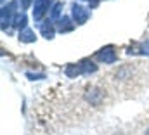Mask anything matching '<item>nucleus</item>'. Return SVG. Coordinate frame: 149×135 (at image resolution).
Wrapping results in <instances>:
<instances>
[{
  "mask_svg": "<svg viewBox=\"0 0 149 135\" xmlns=\"http://www.w3.org/2000/svg\"><path fill=\"white\" fill-rule=\"evenodd\" d=\"M71 17H73L74 24H85L90 17V12H88V9H85L83 5L74 2L71 5Z\"/></svg>",
  "mask_w": 149,
  "mask_h": 135,
  "instance_id": "7ed1b4c3",
  "label": "nucleus"
},
{
  "mask_svg": "<svg viewBox=\"0 0 149 135\" xmlns=\"http://www.w3.org/2000/svg\"><path fill=\"white\" fill-rule=\"evenodd\" d=\"M64 74H66L68 78H76V76H80V74H81L80 64H78V63H71V64H68V66L64 68Z\"/></svg>",
  "mask_w": 149,
  "mask_h": 135,
  "instance_id": "9d476101",
  "label": "nucleus"
},
{
  "mask_svg": "<svg viewBox=\"0 0 149 135\" xmlns=\"http://www.w3.org/2000/svg\"><path fill=\"white\" fill-rule=\"evenodd\" d=\"M97 2H99V0H94V2H92V5H90V7H95V5H97Z\"/></svg>",
  "mask_w": 149,
  "mask_h": 135,
  "instance_id": "2eb2a0df",
  "label": "nucleus"
},
{
  "mask_svg": "<svg viewBox=\"0 0 149 135\" xmlns=\"http://www.w3.org/2000/svg\"><path fill=\"white\" fill-rule=\"evenodd\" d=\"M74 30V23L70 16H63L59 21H57V31L59 33H70Z\"/></svg>",
  "mask_w": 149,
  "mask_h": 135,
  "instance_id": "39448f33",
  "label": "nucleus"
},
{
  "mask_svg": "<svg viewBox=\"0 0 149 135\" xmlns=\"http://www.w3.org/2000/svg\"><path fill=\"white\" fill-rule=\"evenodd\" d=\"M61 12H63V2H56L54 7H52V10H50V21H56L57 23L63 17Z\"/></svg>",
  "mask_w": 149,
  "mask_h": 135,
  "instance_id": "f8f14e48",
  "label": "nucleus"
},
{
  "mask_svg": "<svg viewBox=\"0 0 149 135\" xmlns=\"http://www.w3.org/2000/svg\"><path fill=\"white\" fill-rule=\"evenodd\" d=\"M101 99H102V92L99 88H88L87 90V101L90 102V104L97 106L101 102Z\"/></svg>",
  "mask_w": 149,
  "mask_h": 135,
  "instance_id": "1a4fd4ad",
  "label": "nucleus"
},
{
  "mask_svg": "<svg viewBox=\"0 0 149 135\" xmlns=\"http://www.w3.org/2000/svg\"><path fill=\"white\" fill-rule=\"evenodd\" d=\"M26 23H28V17H26V14H24V12H17V16L14 17V23H12V26H14V28H17V30L21 31V30H24V28H26Z\"/></svg>",
  "mask_w": 149,
  "mask_h": 135,
  "instance_id": "9b49d317",
  "label": "nucleus"
},
{
  "mask_svg": "<svg viewBox=\"0 0 149 135\" xmlns=\"http://www.w3.org/2000/svg\"><path fill=\"white\" fill-rule=\"evenodd\" d=\"M31 3H33V0H19V5L23 7V10L30 9V7H31Z\"/></svg>",
  "mask_w": 149,
  "mask_h": 135,
  "instance_id": "4468645a",
  "label": "nucleus"
},
{
  "mask_svg": "<svg viewBox=\"0 0 149 135\" xmlns=\"http://www.w3.org/2000/svg\"><path fill=\"white\" fill-rule=\"evenodd\" d=\"M78 64H80V69H81V74H92V73L97 71V64L90 59H83Z\"/></svg>",
  "mask_w": 149,
  "mask_h": 135,
  "instance_id": "0eeeda50",
  "label": "nucleus"
},
{
  "mask_svg": "<svg viewBox=\"0 0 149 135\" xmlns=\"http://www.w3.org/2000/svg\"><path fill=\"white\" fill-rule=\"evenodd\" d=\"M17 5H19V2H9L7 5L2 7V10H0L2 30H7V26L14 23V17L17 16Z\"/></svg>",
  "mask_w": 149,
  "mask_h": 135,
  "instance_id": "f257e3e1",
  "label": "nucleus"
},
{
  "mask_svg": "<svg viewBox=\"0 0 149 135\" xmlns=\"http://www.w3.org/2000/svg\"><path fill=\"white\" fill-rule=\"evenodd\" d=\"M146 135H149V128H148V130H146Z\"/></svg>",
  "mask_w": 149,
  "mask_h": 135,
  "instance_id": "dca6fc26",
  "label": "nucleus"
},
{
  "mask_svg": "<svg viewBox=\"0 0 149 135\" xmlns=\"http://www.w3.org/2000/svg\"><path fill=\"white\" fill-rule=\"evenodd\" d=\"M52 2L54 0H35V7H33V19L40 23L42 19H43V16L49 12V10H52L50 7H52Z\"/></svg>",
  "mask_w": 149,
  "mask_h": 135,
  "instance_id": "20e7f679",
  "label": "nucleus"
},
{
  "mask_svg": "<svg viewBox=\"0 0 149 135\" xmlns=\"http://www.w3.org/2000/svg\"><path fill=\"white\" fill-rule=\"evenodd\" d=\"M95 59H97L99 63H104V64H113V63L118 61V54H116V50H114L113 45H106V47H102L101 50H97Z\"/></svg>",
  "mask_w": 149,
  "mask_h": 135,
  "instance_id": "f03ea898",
  "label": "nucleus"
},
{
  "mask_svg": "<svg viewBox=\"0 0 149 135\" xmlns=\"http://www.w3.org/2000/svg\"><path fill=\"white\" fill-rule=\"evenodd\" d=\"M26 76H28L30 80H43V78H45L43 73H26Z\"/></svg>",
  "mask_w": 149,
  "mask_h": 135,
  "instance_id": "ddd939ff",
  "label": "nucleus"
},
{
  "mask_svg": "<svg viewBox=\"0 0 149 135\" xmlns=\"http://www.w3.org/2000/svg\"><path fill=\"white\" fill-rule=\"evenodd\" d=\"M40 33L43 38H47V40H52L54 38V35H56V28H54V21H45V23H42L40 24Z\"/></svg>",
  "mask_w": 149,
  "mask_h": 135,
  "instance_id": "423d86ee",
  "label": "nucleus"
},
{
  "mask_svg": "<svg viewBox=\"0 0 149 135\" xmlns=\"http://www.w3.org/2000/svg\"><path fill=\"white\" fill-rule=\"evenodd\" d=\"M19 42H23V43H33L35 40H37V35L33 30H30V28H24V30H21L19 31Z\"/></svg>",
  "mask_w": 149,
  "mask_h": 135,
  "instance_id": "6e6552de",
  "label": "nucleus"
}]
</instances>
